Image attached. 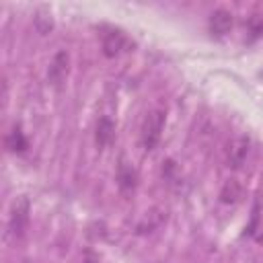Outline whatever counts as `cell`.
Returning a JSON list of instances; mask_svg holds the SVG:
<instances>
[{
	"label": "cell",
	"instance_id": "1",
	"mask_svg": "<svg viewBox=\"0 0 263 263\" xmlns=\"http://www.w3.org/2000/svg\"><path fill=\"white\" fill-rule=\"evenodd\" d=\"M162 127H164V111H160V109L148 111V115L144 117V123H142L144 150H154L158 146L160 136H162Z\"/></svg>",
	"mask_w": 263,
	"mask_h": 263
},
{
	"label": "cell",
	"instance_id": "2",
	"mask_svg": "<svg viewBox=\"0 0 263 263\" xmlns=\"http://www.w3.org/2000/svg\"><path fill=\"white\" fill-rule=\"evenodd\" d=\"M134 43L127 39V35L119 29H109L103 33V53L107 58H115L121 51H127Z\"/></svg>",
	"mask_w": 263,
	"mask_h": 263
},
{
	"label": "cell",
	"instance_id": "3",
	"mask_svg": "<svg viewBox=\"0 0 263 263\" xmlns=\"http://www.w3.org/2000/svg\"><path fill=\"white\" fill-rule=\"evenodd\" d=\"M8 226H10L12 236H16V238L25 236V230H27V226H29V201H27L25 197H21V199L14 201L12 212H10V222H8Z\"/></svg>",
	"mask_w": 263,
	"mask_h": 263
},
{
	"label": "cell",
	"instance_id": "4",
	"mask_svg": "<svg viewBox=\"0 0 263 263\" xmlns=\"http://www.w3.org/2000/svg\"><path fill=\"white\" fill-rule=\"evenodd\" d=\"M68 66H70V58L66 51H58L49 64V70H47V80L53 84V86H60L66 76H68Z\"/></svg>",
	"mask_w": 263,
	"mask_h": 263
},
{
	"label": "cell",
	"instance_id": "5",
	"mask_svg": "<svg viewBox=\"0 0 263 263\" xmlns=\"http://www.w3.org/2000/svg\"><path fill=\"white\" fill-rule=\"evenodd\" d=\"M249 138H245V136H238L236 140H232L230 142V146H228V166L230 168H240L242 164H245V160H247V154H249Z\"/></svg>",
	"mask_w": 263,
	"mask_h": 263
},
{
	"label": "cell",
	"instance_id": "6",
	"mask_svg": "<svg viewBox=\"0 0 263 263\" xmlns=\"http://www.w3.org/2000/svg\"><path fill=\"white\" fill-rule=\"evenodd\" d=\"M232 27V12L226 10V8H216L212 14H210V31L212 35L216 37H222L230 31Z\"/></svg>",
	"mask_w": 263,
	"mask_h": 263
},
{
	"label": "cell",
	"instance_id": "7",
	"mask_svg": "<svg viewBox=\"0 0 263 263\" xmlns=\"http://www.w3.org/2000/svg\"><path fill=\"white\" fill-rule=\"evenodd\" d=\"M113 136H115V123L109 119V117H101L97 121V129H95V140L101 148L109 146L113 142Z\"/></svg>",
	"mask_w": 263,
	"mask_h": 263
},
{
	"label": "cell",
	"instance_id": "8",
	"mask_svg": "<svg viewBox=\"0 0 263 263\" xmlns=\"http://www.w3.org/2000/svg\"><path fill=\"white\" fill-rule=\"evenodd\" d=\"M242 195H245V189H242V185L236 181V179H228L224 185H222V189H220V199H222V203H238L240 199H242Z\"/></svg>",
	"mask_w": 263,
	"mask_h": 263
},
{
	"label": "cell",
	"instance_id": "9",
	"mask_svg": "<svg viewBox=\"0 0 263 263\" xmlns=\"http://www.w3.org/2000/svg\"><path fill=\"white\" fill-rule=\"evenodd\" d=\"M4 144H6V148H8L10 152H25V150H27V138H25V134L21 132L18 125H14V127L6 134Z\"/></svg>",
	"mask_w": 263,
	"mask_h": 263
},
{
	"label": "cell",
	"instance_id": "10",
	"mask_svg": "<svg viewBox=\"0 0 263 263\" xmlns=\"http://www.w3.org/2000/svg\"><path fill=\"white\" fill-rule=\"evenodd\" d=\"M136 179H138V175H136L134 166L127 164L125 160H121V162H119V171H117L119 187L125 189V191H127V189H134V187H136Z\"/></svg>",
	"mask_w": 263,
	"mask_h": 263
},
{
	"label": "cell",
	"instance_id": "11",
	"mask_svg": "<svg viewBox=\"0 0 263 263\" xmlns=\"http://www.w3.org/2000/svg\"><path fill=\"white\" fill-rule=\"evenodd\" d=\"M35 27H37V31L39 33H49L51 31V27H53V21H51V14L47 12V10H39L37 14H35Z\"/></svg>",
	"mask_w": 263,
	"mask_h": 263
}]
</instances>
